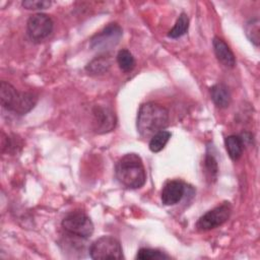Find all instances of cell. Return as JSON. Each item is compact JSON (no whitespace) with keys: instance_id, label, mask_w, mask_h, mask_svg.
Returning <instances> with one entry per match:
<instances>
[{"instance_id":"cell-5","label":"cell","mask_w":260,"mask_h":260,"mask_svg":"<svg viewBox=\"0 0 260 260\" xmlns=\"http://www.w3.org/2000/svg\"><path fill=\"white\" fill-rule=\"evenodd\" d=\"M89 256L92 259H123V250L120 242L111 236H103L89 247Z\"/></svg>"},{"instance_id":"cell-10","label":"cell","mask_w":260,"mask_h":260,"mask_svg":"<svg viewBox=\"0 0 260 260\" xmlns=\"http://www.w3.org/2000/svg\"><path fill=\"white\" fill-rule=\"evenodd\" d=\"M186 185L180 180H172L165 184L160 199L165 205H175L184 197Z\"/></svg>"},{"instance_id":"cell-1","label":"cell","mask_w":260,"mask_h":260,"mask_svg":"<svg viewBox=\"0 0 260 260\" xmlns=\"http://www.w3.org/2000/svg\"><path fill=\"white\" fill-rule=\"evenodd\" d=\"M115 176L117 181L128 189L141 188L146 182L143 162L136 153H127L117 161Z\"/></svg>"},{"instance_id":"cell-19","label":"cell","mask_w":260,"mask_h":260,"mask_svg":"<svg viewBox=\"0 0 260 260\" xmlns=\"http://www.w3.org/2000/svg\"><path fill=\"white\" fill-rule=\"evenodd\" d=\"M260 22L259 19L253 18L247 21L245 24V34L247 38L250 40L251 43H253L255 46H259L260 44Z\"/></svg>"},{"instance_id":"cell-2","label":"cell","mask_w":260,"mask_h":260,"mask_svg":"<svg viewBox=\"0 0 260 260\" xmlns=\"http://www.w3.org/2000/svg\"><path fill=\"white\" fill-rule=\"evenodd\" d=\"M169 123V111L155 103L142 104L137 113L136 127L139 134L148 137L164 130Z\"/></svg>"},{"instance_id":"cell-7","label":"cell","mask_w":260,"mask_h":260,"mask_svg":"<svg viewBox=\"0 0 260 260\" xmlns=\"http://www.w3.org/2000/svg\"><path fill=\"white\" fill-rule=\"evenodd\" d=\"M122 28L117 23H109L90 40V48L95 51H108L122 38Z\"/></svg>"},{"instance_id":"cell-12","label":"cell","mask_w":260,"mask_h":260,"mask_svg":"<svg viewBox=\"0 0 260 260\" xmlns=\"http://www.w3.org/2000/svg\"><path fill=\"white\" fill-rule=\"evenodd\" d=\"M210 95L218 108H226L231 103V93L226 85L217 83L210 88Z\"/></svg>"},{"instance_id":"cell-3","label":"cell","mask_w":260,"mask_h":260,"mask_svg":"<svg viewBox=\"0 0 260 260\" xmlns=\"http://www.w3.org/2000/svg\"><path fill=\"white\" fill-rule=\"evenodd\" d=\"M0 101L3 108L18 115L28 113L37 104L38 98L31 92L18 91L6 81L0 83Z\"/></svg>"},{"instance_id":"cell-16","label":"cell","mask_w":260,"mask_h":260,"mask_svg":"<svg viewBox=\"0 0 260 260\" xmlns=\"http://www.w3.org/2000/svg\"><path fill=\"white\" fill-rule=\"evenodd\" d=\"M117 62L120 69L124 72H130L135 67V59L127 49H122L118 52Z\"/></svg>"},{"instance_id":"cell-14","label":"cell","mask_w":260,"mask_h":260,"mask_svg":"<svg viewBox=\"0 0 260 260\" xmlns=\"http://www.w3.org/2000/svg\"><path fill=\"white\" fill-rule=\"evenodd\" d=\"M112 65L111 58L108 56H99L91 60L86 66L85 70L91 75H102L110 69Z\"/></svg>"},{"instance_id":"cell-4","label":"cell","mask_w":260,"mask_h":260,"mask_svg":"<svg viewBox=\"0 0 260 260\" xmlns=\"http://www.w3.org/2000/svg\"><path fill=\"white\" fill-rule=\"evenodd\" d=\"M62 228L68 234L79 238L87 239L93 233V223L91 219L80 210L68 213L62 219Z\"/></svg>"},{"instance_id":"cell-13","label":"cell","mask_w":260,"mask_h":260,"mask_svg":"<svg viewBox=\"0 0 260 260\" xmlns=\"http://www.w3.org/2000/svg\"><path fill=\"white\" fill-rule=\"evenodd\" d=\"M224 145L229 156L233 160H237L241 157L244 150V140L239 135H230L224 139Z\"/></svg>"},{"instance_id":"cell-11","label":"cell","mask_w":260,"mask_h":260,"mask_svg":"<svg viewBox=\"0 0 260 260\" xmlns=\"http://www.w3.org/2000/svg\"><path fill=\"white\" fill-rule=\"evenodd\" d=\"M213 50L217 60L228 68H233L236 65V59L234 53L230 49V47L225 44V42L218 37L213 38Z\"/></svg>"},{"instance_id":"cell-21","label":"cell","mask_w":260,"mask_h":260,"mask_svg":"<svg viewBox=\"0 0 260 260\" xmlns=\"http://www.w3.org/2000/svg\"><path fill=\"white\" fill-rule=\"evenodd\" d=\"M22 6L28 10H42L51 6V1L47 0H24Z\"/></svg>"},{"instance_id":"cell-9","label":"cell","mask_w":260,"mask_h":260,"mask_svg":"<svg viewBox=\"0 0 260 260\" xmlns=\"http://www.w3.org/2000/svg\"><path fill=\"white\" fill-rule=\"evenodd\" d=\"M93 128L96 133H107L115 129L117 119L115 113L107 107L98 106L92 111Z\"/></svg>"},{"instance_id":"cell-6","label":"cell","mask_w":260,"mask_h":260,"mask_svg":"<svg viewBox=\"0 0 260 260\" xmlns=\"http://www.w3.org/2000/svg\"><path fill=\"white\" fill-rule=\"evenodd\" d=\"M232 205L229 202L214 207L203 214L196 223V229L201 232H207L223 224L231 216Z\"/></svg>"},{"instance_id":"cell-20","label":"cell","mask_w":260,"mask_h":260,"mask_svg":"<svg viewBox=\"0 0 260 260\" xmlns=\"http://www.w3.org/2000/svg\"><path fill=\"white\" fill-rule=\"evenodd\" d=\"M169 258L170 256L166 253L150 248H141L136 254V259L138 260H164Z\"/></svg>"},{"instance_id":"cell-18","label":"cell","mask_w":260,"mask_h":260,"mask_svg":"<svg viewBox=\"0 0 260 260\" xmlns=\"http://www.w3.org/2000/svg\"><path fill=\"white\" fill-rule=\"evenodd\" d=\"M204 170H205L206 178L210 182H214L216 180L217 173H218V165L214 155L210 153L208 150L204 157Z\"/></svg>"},{"instance_id":"cell-15","label":"cell","mask_w":260,"mask_h":260,"mask_svg":"<svg viewBox=\"0 0 260 260\" xmlns=\"http://www.w3.org/2000/svg\"><path fill=\"white\" fill-rule=\"evenodd\" d=\"M172 134L171 132L167 131V130H160L158 132H156L155 134L152 135L150 141H149V149L152 152H159L160 150H162L166 146V144L168 143V141L170 140Z\"/></svg>"},{"instance_id":"cell-17","label":"cell","mask_w":260,"mask_h":260,"mask_svg":"<svg viewBox=\"0 0 260 260\" xmlns=\"http://www.w3.org/2000/svg\"><path fill=\"white\" fill-rule=\"evenodd\" d=\"M189 28V18L186 13H181L178 17L175 25L173 28L169 31L168 36L172 39H178L182 36H184Z\"/></svg>"},{"instance_id":"cell-8","label":"cell","mask_w":260,"mask_h":260,"mask_svg":"<svg viewBox=\"0 0 260 260\" xmlns=\"http://www.w3.org/2000/svg\"><path fill=\"white\" fill-rule=\"evenodd\" d=\"M53 26L52 18L45 13L32 14L26 23L27 34L35 42H41L47 39L52 32Z\"/></svg>"}]
</instances>
